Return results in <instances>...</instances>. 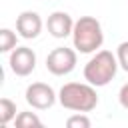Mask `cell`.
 Here are the masks:
<instances>
[{"instance_id":"6da1fadb","label":"cell","mask_w":128,"mask_h":128,"mask_svg":"<svg viewBox=\"0 0 128 128\" xmlns=\"http://www.w3.org/2000/svg\"><path fill=\"white\" fill-rule=\"evenodd\" d=\"M58 102L72 112H92L98 106L96 86L90 82H66L58 90Z\"/></svg>"},{"instance_id":"7a4b0ae2","label":"cell","mask_w":128,"mask_h":128,"mask_svg":"<svg viewBox=\"0 0 128 128\" xmlns=\"http://www.w3.org/2000/svg\"><path fill=\"white\" fill-rule=\"evenodd\" d=\"M72 44L80 54H94L96 50H100L104 44V30L100 20H96L94 16H80L74 22Z\"/></svg>"},{"instance_id":"3957f363","label":"cell","mask_w":128,"mask_h":128,"mask_svg":"<svg viewBox=\"0 0 128 128\" xmlns=\"http://www.w3.org/2000/svg\"><path fill=\"white\" fill-rule=\"evenodd\" d=\"M118 68L120 64L116 54H112L110 50H96L84 66V80L96 88H102L116 78Z\"/></svg>"},{"instance_id":"277c9868","label":"cell","mask_w":128,"mask_h":128,"mask_svg":"<svg viewBox=\"0 0 128 128\" xmlns=\"http://www.w3.org/2000/svg\"><path fill=\"white\" fill-rule=\"evenodd\" d=\"M78 64V54L76 48L68 46H58L46 56V70L54 76H66L70 74Z\"/></svg>"},{"instance_id":"5b68a950","label":"cell","mask_w":128,"mask_h":128,"mask_svg":"<svg viewBox=\"0 0 128 128\" xmlns=\"http://www.w3.org/2000/svg\"><path fill=\"white\" fill-rule=\"evenodd\" d=\"M24 98H26L28 106H32L34 110H48L56 104L58 94L54 92V88L50 84L32 82V84H28V88L24 92Z\"/></svg>"},{"instance_id":"8992f818","label":"cell","mask_w":128,"mask_h":128,"mask_svg":"<svg viewBox=\"0 0 128 128\" xmlns=\"http://www.w3.org/2000/svg\"><path fill=\"white\" fill-rule=\"evenodd\" d=\"M8 64L16 76H30L36 70V52L28 46H16L8 56Z\"/></svg>"},{"instance_id":"52a82bcc","label":"cell","mask_w":128,"mask_h":128,"mask_svg":"<svg viewBox=\"0 0 128 128\" xmlns=\"http://www.w3.org/2000/svg\"><path fill=\"white\" fill-rule=\"evenodd\" d=\"M42 28H44V22H42L40 14L34 12V10H24V12H20L16 16V32L24 40L38 38L40 32H42Z\"/></svg>"},{"instance_id":"ba28073f","label":"cell","mask_w":128,"mask_h":128,"mask_svg":"<svg viewBox=\"0 0 128 128\" xmlns=\"http://www.w3.org/2000/svg\"><path fill=\"white\" fill-rule=\"evenodd\" d=\"M74 22L72 16L64 10H56L48 16L46 20V28H48V34L52 38H58V40H64L68 36H72V30H74Z\"/></svg>"},{"instance_id":"9c48e42d","label":"cell","mask_w":128,"mask_h":128,"mask_svg":"<svg viewBox=\"0 0 128 128\" xmlns=\"http://www.w3.org/2000/svg\"><path fill=\"white\" fill-rule=\"evenodd\" d=\"M18 46V32L10 30V28H2L0 30V52H12Z\"/></svg>"},{"instance_id":"30bf717a","label":"cell","mask_w":128,"mask_h":128,"mask_svg":"<svg viewBox=\"0 0 128 128\" xmlns=\"http://www.w3.org/2000/svg\"><path fill=\"white\" fill-rule=\"evenodd\" d=\"M14 124L18 128H40L42 120L34 114V112H18L14 118Z\"/></svg>"},{"instance_id":"8fae6325","label":"cell","mask_w":128,"mask_h":128,"mask_svg":"<svg viewBox=\"0 0 128 128\" xmlns=\"http://www.w3.org/2000/svg\"><path fill=\"white\" fill-rule=\"evenodd\" d=\"M16 118V104L10 98H0V124H10Z\"/></svg>"},{"instance_id":"7c38bea8","label":"cell","mask_w":128,"mask_h":128,"mask_svg":"<svg viewBox=\"0 0 128 128\" xmlns=\"http://www.w3.org/2000/svg\"><path fill=\"white\" fill-rule=\"evenodd\" d=\"M90 118L86 116V112H74L68 120H66V126L68 128H90Z\"/></svg>"},{"instance_id":"4fadbf2b","label":"cell","mask_w":128,"mask_h":128,"mask_svg":"<svg viewBox=\"0 0 128 128\" xmlns=\"http://www.w3.org/2000/svg\"><path fill=\"white\" fill-rule=\"evenodd\" d=\"M116 58H118V64L124 72H128V42H120L118 48H116Z\"/></svg>"},{"instance_id":"5bb4252c","label":"cell","mask_w":128,"mask_h":128,"mask_svg":"<svg viewBox=\"0 0 128 128\" xmlns=\"http://www.w3.org/2000/svg\"><path fill=\"white\" fill-rule=\"evenodd\" d=\"M118 102H120L122 108L128 110V82L120 86V90H118Z\"/></svg>"}]
</instances>
